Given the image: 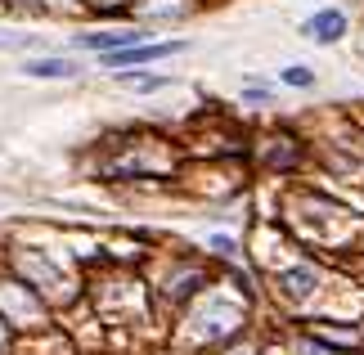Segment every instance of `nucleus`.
Wrapping results in <instances>:
<instances>
[{"label": "nucleus", "instance_id": "nucleus-1", "mask_svg": "<svg viewBox=\"0 0 364 355\" xmlns=\"http://www.w3.org/2000/svg\"><path fill=\"white\" fill-rule=\"evenodd\" d=\"M185 41H166V46H131V50H117V54H104L108 68H122V63H153V59H166V54H180Z\"/></svg>", "mask_w": 364, "mask_h": 355}, {"label": "nucleus", "instance_id": "nucleus-2", "mask_svg": "<svg viewBox=\"0 0 364 355\" xmlns=\"http://www.w3.org/2000/svg\"><path fill=\"white\" fill-rule=\"evenodd\" d=\"M301 32L311 36V41H319V46H333V41H338V36L346 32V18H342L338 9H319L315 18H306Z\"/></svg>", "mask_w": 364, "mask_h": 355}, {"label": "nucleus", "instance_id": "nucleus-3", "mask_svg": "<svg viewBox=\"0 0 364 355\" xmlns=\"http://www.w3.org/2000/svg\"><path fill=\"white\" fill-rule=\"evenodd\" d=\"M315 270L311 265H297V270H284L279 275V288H284V297H292V302H301V297H311L315 292Z\"/></svg>", "mask_w": 364, "mask_h": 355}, {"label": "nucleus", "instance_id": "nucleus-4", "mask_svg": "<svg viewBox=\"0 0 364 355\" xmlns=\"http://www.w3.org/2000/svg\"><path fill=\"white\" fill-rule=\"evenodd\" d=\"M23 73H27V77H41V81H54V77H73L77 63H73V59H27Z\"/></svg>", "mask_w": 364, "mask_h": 355}, {"label": "nucleus", "instance_id": "nucleus-5", "mask_svg": "<svg viewBox=\"0 0 364 355\" xmlns=\"http://www.w3.org/2000/svg\"><path fill=\"white\" fill-rule=\"evenodd\" d=\"M284 81H288V86H297V90H306V86H315V73H311V68H301V63H292V68H284Z\"/></svg>", "mask_w": 364, "mask_h": 355}, {"label": "nucleus", "instance_id": "nucleus-6", "mask_svg": "<svg viewBox=\"0 0 364 355\" xmlns=\"http://www.w3.org/2000/svg\"><path fill=\"white\" fill-rule=\"evenodd\" d=\"M126 86H135V90H158V86H166L162 77H122Z\"/></svg>", "mask_w": 364, "mask_h": 355}, {"label": "nucleus", "instance_id": "nucleus-7", "mask_svg": "<svg viewBox=\"0 0 364 355\" xmlns=\"http://www.w3.org/2000/svg\"><path fill=\"white\" fill-rule=\"evenodd\" d=\"M14 46H32V36H14V32H0V50H14Z\"/></svg>", "mask_w": 364, "mask_h": 355}]
</instances>
